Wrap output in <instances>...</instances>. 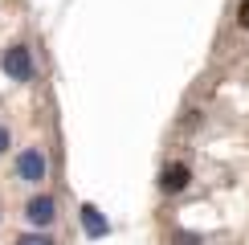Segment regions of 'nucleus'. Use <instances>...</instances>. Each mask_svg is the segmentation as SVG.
I'll return each mask as SVG.
<instances>
[{
    "label": "nucleus",
    "mask_w": 249,
    "mask_h": 245,
    "mask_svg": "<svg viewBox=\"0 0 249 245\" xmlns=\"http://www.w3.org/2000/svg\"><path fill=\"white\" fill-rule=\"evenodd\" d=\"M0 70H4L8 78H17V82H29L33 78V53H29L25 45H8L4 53H0Z\"/></svg>",
    "instance_id": "f257e3e1"
},
{
    "label": "nucleus",
    "mask_w": 249,
    "mask_h": 245,
    "mask_svg": "<svg viewBox=\"0 0 249 245\" xmlns=\"http://www.w3.org/2000/svg\"><path fill=\"white\" fill-rule=\"evenodd\" d=\"M17 172H20L25 184H41V180H45L49 163H45V156H41V147H25V151H20V156H17Z\"/></svg>",
    "instance_id": "f03ea898"
},
{
    "label": "nucleus",
    "mask_w": 249,
    "mask_h": 245,
    "mask_svg": "<svg viewBox=\"0 0 249 245\" xmlns=\"http://www.w3.org/2000/svg\"><path fill=\"white\" fill-rule=\"evenodd\" d=\"M25 217H29V225H37V229L53 225V217H57V204H53V196H33V200L25 204Z\"/></svg>",
    "instance_id": "7ed1b4c3"
},
{
    "label": "nucleus",
    "mask_w": 249,
    "mask_h": 245,
    "mask_svg": "<svg viewBox=\"0 0 249 245\" xmlns=\"http://www.w3.org/2000/svg\"><path fill=\"white\" fill-rule=\"evenodd\" d=\"M188 180H192L188 163H168V168L160 172V188L163 192H184V188H188Z\"/></svg>",
    "instance_id": "20e7f679"
},
{
    "label": "nucleus",
    "mask_w": 249,
    "mask_h": 245,
    "mask_svg": "<svg viewBox=\"0 0 249 245\" xmlns=\"http://www.w3.org/2000/svg\"><path fill=\"white\" fill-rule=\"evenodd\" d=\"M82 229L90 233V237H107V217H102V212L94 209V204H82Z\"/></svg>",
    "instance_id": "39448f33"
},
{
    "label": "nucleus",
    "mask_w": 249,
    "mask_h": 245,
    "mask_svg": "<svg viewBox=\"0 0 249 245\" xmlns=\"http://www.w3.org/2000/svg\"><path fill=\"white\" fill-rule=\"evenodd\" d=\"M17 245H53V241H49V237H41V233H29V237H20Z\"/></svg>",
    "instance_id": "423d86ee"
},
{
    "label": "nucleus",
    "mask_w": 249,
    "mask_h": 245,
    "mask_svg": "<svg viewBox=\"0 0 249 245\" xmlns=\"http://www.w3.org/2000/svg\"><path fill=\"white\" fill-rule=\"evenodd\" d=\"M172 245H200V237H196V233H176Z\"/></svg>",
    "instance_id": "0eeeda50"
},
{
    "label": "nucleus",
    "mask_w": 249,
    "mask_h": 245,
    "mask_svg": "<svg viewBox=\"0 0 249 245\" xmlns=\"http://www.w3.org/2000/svg\"><path fill=\"white\" fill-rule=\"evenodd\" d=\"M237 25L249 29V0H241V8H237Z\"/></svg>",
    "instance_id": "6e6552de"
},
{
    "label": "nucleus",
    "mask_w": 249,
    "mask_h": 245,
    "mask_svg": "<svg viewBox=\"0 0 249 245\" xmlns=\"http://www.w3.org/2000/svg\"><path fill=\"white\" fill-rule=\"evenodd\" d=\"M8 151V127H0V156Z\"/></svg>",
    "instance_id": "1a4fd4ad"
}]
</instances>
